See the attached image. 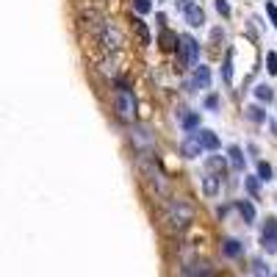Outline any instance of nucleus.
Returning a JSON list of instances; mask_svg holds the SVG:
<instances>
[{
  "mask_svg": "<svg viewBox=\"0 0 277 277\" xmlns=\"http://www.w3.org/2000/svg\"><path fill=\"white\" fill-rule=\"evenodd\" d=\"M133 9H136V14L141 17V14H147V11L153 9V3L150 0H133Z\"/></svg>",
  "mask_w": 277,
  "mask_h": 277,
  "instance_id": "393cba45",
  "label": "nucleus"
},
{
  "mask_svg": "<svg viewBox=\"0 0 277 277\" xmlns=\"http://www.w3.org/2000/svg\"><path fill=\"white\" fill-rule=\"evenodd\" d=\"M180 125H183V131H186V133H194V131L200 127V114H197V111H188V114H183Z\"/></svg>",
  "mask_w": 277,
  "mask_h": 277,
  "instance_id": "6ab92c4d",
  "label": "nucleus"
},
{
  "mask_svg": "<svg viewBox=\"0 0 277 277\" xmlns=\"http://www.w3.org/2000/svg\"><path fill=\"white\" fill-rule=\"evenodd\" d=\"M122 31H119V25L117 23H111V19H105L103 23V28L97 31V45L103 47V53L105 56H111V53H117L119 47H122Z\"/></svg>",
  "mask_w": 277,
  "mask_h": 277,
  "instance_id": "20e7f679",
  "label": "nucleus"
},
{
  "mask_svg": "<svg viewBox=\"0 0 277 277\" xmlns=\"http://www.w3.org/2000/svg\"><path fill=\"white\" fill-rule=\"evenodd\" d=\"M175 3H178V11H188L194 6H200V0H175Z\"/></svg>",
  "mask_w": 277,
  "mask_h": 277,
  "instance_id": "cd10ccee",
  "label": "nucleus"
},
{
  "mask_svg": "<svg viewBox=\"0 0 277 277\" xmlns=\"http://www.w3.org/2000/svg\"><path fill=\"white\" fill-rule=\"evenodd\" d=\"M205 166H208L211 172H216L219 178H225V172H227V161H225V155H208Z\"/></svg>",
  "mask_w": 277,
  "mask_h": 277,
  "instance_id": "2eb2a0df",
  "label": "nucleus"
},
{
  "mask_svg": "<svg viewBox=\"0 0 277 277\" xmlns=\"http://www.w3.org/2000/svg\"><path fill=\"white\" fill-rule=\"evenodd\" d=\"M216 11H219L222 17H230V3H227V0H216Z\"/></svg>",
  "mask_w": 277,
  "mask_h": 277,
  "instance_id": "bb28decb",
  "label": "nucleus"
},
{
  "mask_svg": "<svg viewBox=\"0 0 277 277\" xmlns=\"http://www.w3.org/2000/svg\"><path fill=\"white\" fill-rule=\"evenodd\" d=\"M258 180H272L274 178V169H272V164H266V161H258V175H255Z\"/></svg>",
  "mask_w": 277,
  "mask_h": 277,
  "instance_id": "5701e85b",
  "label": "nucleus"
},
{
  "mask_svg": "<svg viewBox=\"0 0 277 277\" xmlns=\"http://www.w3.org/2000/svg\"><path fill=\"white\" fill-rule=\"evenodd\" d=\"M131 144L136 150V158H153L155 150H158V141H155V133L144 125H133L131 127Z\"/></svg>",
  "mask_w": 277,
  "mask_h": 277,
  "instance_id": "7ed1b4c3",
  "label": "nucleus"
},
{
  "mask_svg": "<svg viewBox=\"0 0 277 277\" xmlns=\"http://www.w3.org/2000/svg\"><path fill=\"white\" fill-rule=\"evenodd\" d=\"M211 86V70L208 67H194V75L186 80V92H197V89H208Z\"/></svg>",
  "mask_w": 277,
  "mask_h": 277,
  "instance_id": "423d86ee",
  "label": "nucleus"
},
{
  "mask_svg": "<svg viewBox=\"0 0 277 277\" xmlns=\"http://www.w3.org/2000/svg\"><path fill=\"white\" fill-rule=\"evenodd\" d=\"M222 80H225L227 86L233 83V50L225 53V61H222Z\"/></svg>",
  "mask_w": 277,
  "mask_h": 277,
  "instance_id": "a211bd4d",
  "label": "nucleus"
},
{
  "mask_svg": "<svg viewBox=\"0 0 277 277\" xmlns=\"http://www.w3.org/2000/svg\"><path fill=\"white\" fill-rule=\"evenodd\" d=\"M244 114H247L249 119H252V122H266V111H263L261 105H247Z\"/></svg>",
  "mask_w": 277,
  "mask_h": 277,
  "instance_id": "4be33fe9",
  "label": "nucleus"
},
{
  "mask_svg": "<svg viewBox=\"0 0 277 277\" xmlns=\"http://www.w3.org/2000/svg\"><path fill=\"white\" fill-rule=\"evenodd\" d=\"M244 188L249 191V197H252V200L261 197V180L255 178V175H244Z\"/></svg>",
  "mask_w": 277,
  "mask_h": 277,
  "instance_id": "aec40b11",
  "label": "nucleus"
},
{
  "mask_svg": "<svg viewBox=\"0 0 277 277\" xmlns=\"http://www.w3.org/2000/svg\"><path fill=\"white\" fill-rule=\"evenodd\" d=\"M197 139H200L202 150H211V153L219 150V136L214 131H208V127H197Z\"/></svg>",
  "mask_w": 277,
  "mask_h": 277,
  "instance_id": "9d476101",
  "label": "nucleus"
},
{
  "mask_svg": "<svg viewBox=\"0 0 277 277\" xmlns=\"http://www.w3.org/2000/svg\"><path fill=\"white\" fill-rule=\"evenodd\" d=\"M252 266H255V274H258V277H269V269L263 266V261H255Z\"/></svg>",
  "mask_w": 277,
  "mask_h": 277,
  "instance_id": "c756f323",
  "label": "nucleus"
},
{
  "mask_svg": "<svg viewBox=\"0 0 277 277\" xmlns=\"http://www.w3.org/2000/svg\"><path fill=\"white\" fill-rule=\"evenodd\" d=\"M194 216H197V211H194V205L188 200H183V197H169L164 205H161L158 222H161V227H164L166 233L178 236V233H183V230L191 227Z\"/></svg>",
  "mask_w": 277,
  "mask_h": 277,
  "instance_id": "f257e3e1",
  "label": "nucleus"
},
{
  "mask_svg": "<svg viewBox=\"0 0 277 277\" xmlns=\"http://www.w3.org/2000/svg\"><path fill=\"white\" fill-rule=\"evenodd\" d=\"M227 155H230V166L236 172H244V150L239 144H230L227 147Z\"/></svg>",
  "mask_w": 277,
  "mask_h": 277,
  "instance_id": "4468645a",
  "label": "nucleus"
},
{
  "mask_svg": "<svg viewBox=\"0 0 277 277\" xmlns=\"http://www.w3.org/2000/svg\"><path fill=\"white\" fill-rule=\"evenodd\" d=\"M261 247L266 249V252H277V219H274V216H269L266 225H263Z\"/></svg>",
  "mask_w": 277,
  "mask_h": 277,
  "instance_id": "0eeeda50",
  "label": "nucleus"
},
{
  "mask_svg": "<svg viewBox=\"0 0 277 277\" xmlns=\"http://www.w3.org/2000/svg\"><path fill=\"white\" fill-rule=\"evenodd\" d=\"M178 50H180V56H178V70H186V67H197L200 61V42L194 36H188V33H183V36H178Z\"/></svg>",
  "mask_w": 277,
  "mask_h": 277,
  "instance_id": "39448f33",
  "label": "nucleus"
},
{
  "mask_svg": "<svg viewBox=\"0 0 277 277\" xmlns=\"http://www.w3.org/2000/svg\"><path fill=\"white\" fill-rule=\"evenodd\" d=\"M131 28H133V36L139 39L141 47H150L153 45V36H150V28H147V23L141 17H131Z\"/></svg>",
  "mask_w": 277,
  "mask_h": 277,
  "instance_id": "6e6552de",
  "label": "nucleus"
},
{
  "mask_svg": "<svg viewBox=\"0 0 277 277\" xmlns=\"http://www.w3.org/2000/svg\"><path fill=\"white\" fill-rule=\"evenodd\" d=\"M222 255L227 258H241L244 255V244L239 239H222Z\"/></svg>",
  "mask_w": 277,
  "mask_h": 277,
  "instance_id": "9b49d317",
  "label": "nucleus"
},
{
  "mask_svg": "<svg viewBox=\"0 0 277 277\" xmlns=\"http://www.w3.org/2000/svg\"><path fill=\"white\" fill-rule=\"evenodd\" d=\"M266 14H269V19H272V28H277V6L272 3V0H266Z\"/></svg>",
  "mask_w": 277,
  "mask_h": 277,
  "instance_id": "a878e982",
  "label": "nucleus"
},
{
  "mask_svg": "<svg viewBox=\"0 0 277 277\" xmlns=\"http://www.w3.org/2000/svg\"><path fill=\"white\" fill-rule=\"evenodd\" d=\"M266 72L269 75H277V53L274 50L266 53Z\"/></svg>",
  "mask_w": 277,
  "mask_h": 277,
  "instance_id": "b1692460",
  "label": "nucleus"
},
{
  "mask_svg": "<svg viewBox=\"0 0 277 277\" xmlns=\"http://www.w3.org/2000/svg\"><path fill=\"white\" fill-rule=\"evenodd\" d=\"M114 83H117V89H114V114L122 122H133L136 119V94H133L131 83L122 78H117Z\"/></svg>",
  "mask_w": 277,
  "mask_h": 277,
  "instance_id": "f03ea898",
  "label": "nucleus"
},
{
  "mask_svg": "<svg viewBox=\"0 0 277 277\" xmlns=\"http://www.w3.org/2000/svg\"><path fill=\"white\" fill-rule=\"evenodd\" d=\"M180 153L186 155V158H200L202 155V147H200V139H197V131L188 133V136L180 141Z\"/></svg>",
  "mask_w": 277,
  "mask_h": 277,
  "instance_id": "1a4fd4ad",
  "label": "nucleus"
},
{
  "mask_svg": "<svg viewBox=\"0 0 277 277\" xmlns=\"http://www.w3.org/2000/svg\"><path fill=\"white\" fill-rule=\"evenodd\" d=\"M236 208H239L241 216H244L247 225H252V222H255V205H252V202H249V200H239V202H236Z\"/></svg>",
  "mask_w": 277,
  "mask_h": 277,
  "instance_id": "f3484780",
  "label": "nucleus"
},
{
  "mask_svg": "<svg viewBox=\"0 0 277 277\" xmlns=\"http://www.w3.org/2000/svg\"><path fill=\"white\" fill-rule=\"evenodd\" d=\"M205 108H208V111H216V108H219V94H208V97H205Z\"/></svg>",
  "mask_w": 277,
  "mask_h": 277,
  "instance_id": "c85d7f7f",
  "label": "nucleus"
},
{
  "mask_svg": "<svg viewBox=\"0 0 277 277\" xmlns=\"http://www.w3.org/2000/svg\"><path fill=\"white\" fill-rule=\"evenodd\" d=\"M186 23L191 25V28H200V25H205V11H202V6H194V9L183 11Z\"/></svg>",
  "mask_w": 277,
  "mask_h": 277,
  "instance_id": "ddd939ff",
  "label": "nucleus"
},
{
  "mask_svg": "<svg viewBox=\"0 0 277 277\" xmlns=\"http://www.w3.org/2000/svg\"><path fill=\"white\" fill-rule=\"evenodd\" d=\"M255 97H258L261 103H272V100H274V89L269 83H258V86H255Z\"/></svg>",
  "mask_w": 277,
  "mask_h": 277,
  "instance_id": "412c9836",
  "label": "nucleus"
},
{
  "mask_svg": "<svg viewBox=\"0 0 277 277\" xmlns=\"http://www.w3.org/2000/svg\"><path fill=\"white\" fill-rule=\"evenodd\" d=\"M158 45H161V50H175V47H178V33H172V31H161V36H158Z\"/></svg>",
  "mask_w": 277,
  "mask_h": 277,
  "instance_id": "dca6fc26",
  "label": "nucleus"
},
{
  "mask_svg": "<svg viewBox=\"0 0 277 277\" xmlns=\"http://www.w3.org/2000/svg\"><path fill=\"white\" fill-rule=\"evenodd\" d=\"M202 191H205V197H216V194L222 191V178L219 175H205V178H202Z\"/></svg>",
  "mask_w": 277,
  "mask_h": 277,
  "instance_id": "f8f14e48",
  "label": "nucleus"
},
{
  "mask_svg": "<svg viewBox=\"0 0 277 277\" xmlns=\"http://www.w3.org/2000/svg\"><path fill=\"white\" fill-rule=\"evenodd\" d=\"M155 3H164V0H155Z\"/></svg>",
  "mask_w": 277,
  "mask_h": 277,
  "instance_id": "7c9ffc66",
  "label": "nucleus"
}]
</instances>
